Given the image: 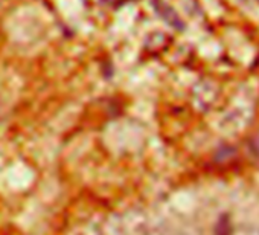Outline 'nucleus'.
<instances>
[{
	"mask_svg": "<svg viewBox=\"0 0 259 235\" xmlns=\"http://www.w3.org/2000/svg\"><path fill=\"white\" fill-rule=\"evenodd\" d=\"M226 235H259V227L251 224L230 226Z\"/></svg>",
	"mask_w": 259,
	"mask_h": 235,
	"instance_id": "2",
	"label": "nucleus"
},
{
	"mask_svg": "<svg viewBox=\"0 0 259 235\" xmlns=\"http://www.w3.org/2000/svg\"><path fill=\"white\" fill-rule=\"evenodd\" d=\"M148 217L139 208L116 212L101 224V235H148Z\"/></svg>",
	"mask_w": 259,
	"mask_h": 235,
	"instance_id": "1",
	"label": "nucleus"
}]
</instances>
